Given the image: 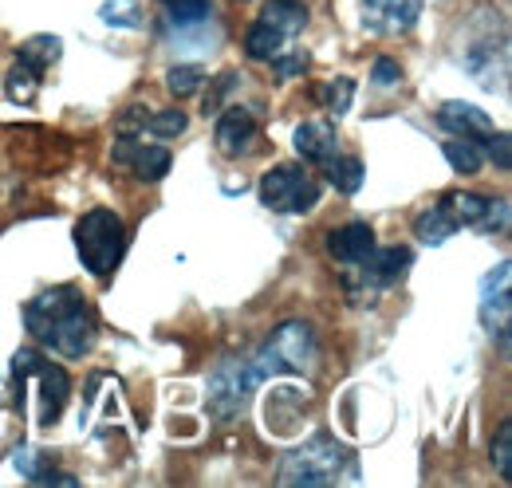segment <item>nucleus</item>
Segmentation results:
<instances>
[{
	"label": "nucleus",
	"mask_w": 512,
	"mask_h": 488,
	"mask_svg": "<svg viewBox=\"0 0 512 488\" xmlns=\"http://www.w3.org/2000/svg\"><path fill=\"white\" fill-rule=\"evenodd\" d=\"M24 323L44 347H52L64 359H83L95 347V331H99L91 304L71 284L40 292L32 304L24 307Z\"/></svg>",
	"instance_id": "f257e3e1"
},
{
	"label": "nucleus",
	"mask_w": 512,
	"mask_h": 488,
	"mask_svg": "<svg viewBox=\"0 0 512 488\" xmlns=\"http://www.w3.org/2000/svg\"><path fill=\"white\" fill-rule=\"evenodd\" d=\"M75 248H79V260L91 276L107 280L123 252H127V225L115 209H91L83 213V221L75 225Z\"/></svg>",
	"instance_id": "f03ea898"
},
{
	"label": "nucleus",
	"mask_w": 512,
	"mask_h": 488,
	"mask_svg": "<svg viewBox=\"0 0 512 488\" xmlns=\"http://www.w3.org/2000/svg\"><path fill=\"white\" fill-rule=\"evenodd\" d=\"M347 461H351V453L339 441L316 437L304 449L284 457V465L276 473V485H331V481H339V469Z\"/></svg>",
	"instance_id": "7ed1b4c3"
},
{
	"label": "nucleus",
	"mask_w": 512,
	"mask_h": 488,
	"mask_svg": "<svg viewBox=\"0 0 512 488\" xmlns=\"http://www.w3.org/2000/svg\"><path fill=\"white\" fill-rule=\"evenodd\" d=\"M320 347H316V331L300 319H288L272 331V339L260 347V355H253L264 374H284V370H308L316 363Z\"/></svg>",
	"instance_id": "20e7f679"
},
{
	"label": "nucleus",
	"mask_w": 512,
	"mask_h": 488,
	"mask_svg": "<svg viewBox=\"0 0 512 488\" xmlns=\"http://www.w3.org/2000/svg\"><path fill=\"white\" fill-rule=\"evenodd\" d=\"M260 378H268L256 359H233V363L217 366V374L209 378V414L217 422L237 418L249 406V394L260 386Z\"/></svg>",
	"instance_id": "39448f33"
},
{
	"label": "nucleus",
	"mask_w": 512,
	"mask_h": 488,
	"mask_svg": "<svg viewBox=\"0 0 512 488\" xmlns=\"http://www.w3.org/2000/svg\"><path fill=\"white\" fill-rule=\"evenodd\" d=\"M256 193L272 213H312L320 201V185L304 166H272L260 174Z\"/></svg>",
	"instance_id": "423d86ee"
},
{
	"label": "nucleus",
	"mask_w": 512,
	"mask_h": 488,
	"mask_svg": "<svg viewBox=\"0 0 512 488\" xmlns=\"http://www.w3.org/2000/svg\"><path fill=\"white\" fill-rule=\"evenodd\" d=\"M481 323L497 335L501 347H509V323H512V304H509V260L497 264V272H489L481 280Z\"/></svg>",
	"instance_id": "0eeeda50"
},
{
	"label": "nucleus",
	"mask_w": 512,
	"mask_h": 488,
	"mask_svg": "<svg viewBox=\"0 0 512 488\" xmlns=\"http://www.w3.org/2000/svg\"><path fill=\"white\" fill-rule=\"evenodd\" d=\"M422 0H363V24L379 36H402L418 24Z\"/></svg>",
	"instance_id": "6e6552de"
},
{
	"label": "nucleus",
	"mask_w": 512,
	"mask_h": 488,
	"mask_svg": "<svg viewBox=\"0 0 512 488\" xmlns=\"http://www.w3.org/2000/svg\"><path fill=\"white\" fill-rule=\"evenodd\" d=\"M371 288H379V292H386V288H394L402 276H406V268H410V248H371L367 252V260H359V264H351Z\"/></svg>",
	"instance_id": "1a4fd4ad"
},
{
	"label": "nucleus",
	"mask_w": 512,
	"mask_h": 488,
	"mask_svg": "<svg viewBox=\"0 0 512 488\" xmlns=\"http://www.w3.org/2000/svg\"><path fill=\"white\" fill-rule=\"evenodd\" d=\"M296 154L308 162V166H327L335 154H339V138H335V122L331 119H308L296 126Z\"/></svg>",
	"instance_id": "9d476101"
},
{
	"label": "nucleus",
	"mask_w": 512,
	"mask_h": 488,
	"mask_svg": "<svg viewBox=\"0 0 512 488\" xmlns=\"http://www.w3.org/2000/svg\"><path fill=\"white\" fill-rule=\"evenodd\" d=\"M438 122H442V130H449L453 138H473V142H485L497 126L493 119L481 111V107H473V103H461V99H449L438 107Z\"/></svg>",
	"instance_id": "9b49d317"
},
{
	"label": "nucleus",
	"mask_w": 512,
	"mask_h": 488,
	"mask_svg": "<svg viewBox=\"0 0 512 488\" xmlns=\"http://www.w3.org/2000/svg\"><path fill=\"white\" fill-rule=\"evenodd\" d=\"M256 138V119L241 107H229V111H217V130H213V142L225 158H241Z\"/></svg>",
	"instance_id": "f8f14e48"
},
{
	"label": "nucleus",
	"mask_w": 512,
	"mask_h": 488,
	"mask_svg": "<svg viewBox=\"0 0 512 488\" xmlns=\"http://www.w3.org/2000/svg\"><path fill=\"white\" fill-rule=\"evenodd\" d=\"M371 248H375V233L363 221H351V225H339L327 233V252L339 264H359V260H367Z\"/></svg>",
	"instance_id": "ddd939ff"
},
{
	"label": "nucleus",
	"mask_w": 512,
	"mask_h": 488,
	"mask_svg": "<svg viewBox=\"0 0 512 488\" xmlns=\"http://www.w3.org/2000/svg\"><path fill=\"white\" fill-rule=\"evenodd\" d=\"M485 205H489V197L473 193V189H449L446 197L438 201V209L446 213L457 229H477L481 217H485Z\"/></svg>",
	"instance_id": "4468645a"
},
{
	"label": "nucleus",
	"mask_w": 512,
	"mask_h": 488,
	"mask_svg": "<svg viewBox=\"0 0 512 488\" xmlns=\"http://www.w3.org/2000/svg\"><path fill=\"white\" fill-rule=\"evenodd\" d=\"M36 378H40V394H44V414H40V422L48 426V422H56V418L64 414L67 394H71V378H67L64 366H52L48 359L36 370Z\"/></svg>",
	"instance_id": "2eb2a0df"
},
{
	"label": "nucleus",
	"mask_w": 512,
	"mask_h": 488,
	"mask_svg": "<svg viewBox=\"0 0 512 488\" xmlns=\"http://www.w3.org/2000/svg\"><path fill=\"white\" fill-rule=\"evenodd\" d=\"M260 24L276 28L284 40H292V36H300L308 28V8L300 0H268L264 12H260Z\"/></svg>",
	"instance_id": "dca6fc26"
},
{
	"label": "nucleus",
	"mask_w": 512,
	"mask_h": 488,
	"mask_svg": "<svg viewBox=\"0 0 512 488\" xmlns=\"http://www.w3.org/2000/svg\"><path fill=\"white\" fill-rule=\"evenodd\" d=\"M170 150L166 146H146V142H138L134 146V158H130V170H134V178L138 182H162L166 174H170Z\"/></svg>",
	"instance_id": "f3484780"
},
{
	"label": "nucleus",
	"mask_w": 512,
	"mask_h": 488,
	"mask_svg": "<svg viewBox=\"0 0 512 488\" xmlns=\"http://www.w3.org/2000/svg\"><path fill=\"white\" fill-rule=\"evenodd\" d=\"M323 174H327V182L331 189H339V193H359L363 189V178H367V170H363V162L359 158H351V154H335L327 166H323Z\"/></svg>",
	"instance_id": "a211bd4d"
},
{
	"label": "nucleus",
	"mask_w": 512,
	"mask_h": 488,
	"mask_svg": "<svg viewBox=\"0 0 512 488\" xmlns=\"http://www.w3.org/2000/svg\"><path fill=\"white\" fill-rule=\"evenodd\" d=\"M60 40L56 36H32V40H24L20 44V52H16V63H24V67H32L36 75H44L52 63L60 60Z\"/></svg>",
	"instance_id": "6ab92c4d"
},
{
	"label": "nucleus",
	"mask_w": 512,
	"mask_h": 488,
	"mask_svg": "<svg viewBox=\"0 0 512 488\" xmlns=\"http://www.w3.org/2000/svg\"><path fill=\"white\" fill-rule=\"evenodd\" d=\"M442 154H446V162L457 170V174H477L481 166H485V150H481V142H473V138H449L446 146H442Z\"/></svg>",
	"instance_id": "aec40b11"
},
{
	"label": "nucleus",
	"mask_w": 512,
	"mask_h": 488,
	"mask_svg": "<svg viewBox=\"0 0 512 488\" xmlns=\"http://www.w3.org/2000/svg\"><path fill=\"white\" fill-rule=\"evenodd\" d=\"M453 233H457V225L449 221L438 205H434V209H422V213L414 217V237L422 244H446Z\"/></svg>",
	"instance_id": "412c9836"
},
{
	"label": "nucleus",
	"mask_w": 512,
	"mask_h": 488,
	"mask_svg": "<svg viewBox=\"0 0 512 488\" xmlns=\"http://www.w3.org/2000/svg\"><path fill=\"white\" fill-rule=\"evenodd\" d=\"M284 44H288V40H284L276 28L260 24V20L245 32V52H249V60H276V56L284 52Z\"/></svg>",
	"instance_id": "4be33fe9"
},
{
	"label": "nucleus",
	"mask_w": 512,
	"mask_h": 488,
	"mask_svg": "<svg viewBox=\"0 0 512 488\" xmlns=\"http://www.w3.org/2000/svg\"><path fill=\"white\" fill-rule=\"evenodd\" d=\"M316 99L327 107V115H331V122H335L339 115H347V107H351V99H355V83H351L347 75L327 79V83L316 87Z\"/></svg>",
	"instance_id": "5701e85b"
},
{
	"label": "nucleus",
	"mask_w": 512,
	"mask_h": 488,
	"mask_svg": "<svg viewBox=\"0 0 512 488\" xmlns=\"http://www.w3.org/2000/svg\"><path fill=\"white\" fill-rule=\"evenodd\" d=\"M201 83H205V71H201L197 63H178V67L166 71V87H170L174 99H190V95H197Z\"/></svg>",
	"instance_id": "b1692460"
},
{
	"label": "nucleus",
	"mask_w": 512,
	"mask_h": 488,
	"mask_svg": "<svg viewBox=\"0 0 512 488\" xmlns=\"http://www.w3.org/2000/svg\"><path fill=\"white\" fill-rule=\"evenodd\" d=\"M8 99L12 103H32L36 99V91H40V75L32 71V67H24V63H16L12 71H8Z\"/></svg>",
	"instance_id": "393cba45"
},
{
	"label": "nucleus",
	"mask_w": 512,
	"mask_h": 488,
	"mask_svg": "<svg viewBox=\"0 0 512 488\" xmlns=\"http://www.w3.org/2000/svg\"><path fill=\"white\" fill-rule=\"evenodd\" d=\"M162 8L170 16V24H178V28L209 20V0H162Z\"/></svg>",
	"instance_id": "a878e982"
},
{
	"label": "nucleus",
	"mask_w": 512,
	"mask_h": 488,
	"mask_svg": "<svg viewBox=\"0 0 512 488\" xmlns=\"http://www.w3.org/2000/svg\"><path fill=\"white\" fill-rule=\"evenodd\" d=\"M186 126H190V115H186L182 107L154 111V115L146 119V130H150L154 138H178V134H186Z\"/></svg>",
	"instance_id": "bb28decb"
},
{
	"label": "nucleus",
	"mask_w": 512,
	"mask_h": 488,
	"mask_svg": "<svg viewBox=\"0 0 512 488\" xmlns=\"http://www.w3.org/2000/svg\"><path fill=\"white\" fill-rule=\"evenodd\" d=\"M103 20L115 28H138V20H142V8L134 4V0H107L103 4Z\"/></svg>",
	"instance_id": "cd10ccee"
},
{
	"label": "nucleus",
	"mask_w": 512,
	"mask_h": 488,
	"mask_svg": "<svg viewBox=\"0 0 512 488\" xmlns=\"http://www.w3.org/2000/svg\"><path fill=\"white\" fill-rule=\"evenodd\" d=\"M489 453H493L497 473H501V477L512 485V426H509V422L497 429V437H493V449H489Z\"/></svg>",
	"instance_id": "c85d7f7f"
},
{
	"label": "nucleus",
	"mask_w": 512,
	"mask_h": 488,
	"mask_svg": "<svg viewBox=\"0 0 512 488\" xmlns=\"http://www.w3.org/2000/svg\"><path fill=\"white\" fill-rule=\"evenodd\" d=\"M481 146H485V158H489V162H493L497 170H509V166H512V142H509V134L493 130V134H489V138H485Z\"/></svg>",
	"instance_id": "c756f323"
},
{
	"label": "nucleus",
	"mask_w": 512,
	"mask_h": 488,
	"mask_svg": "<svg viewBox=\"0 0 512 488\" xmlns=\"http://www.w3.org/2000/svg\"><path fill=\"white\" fill-rule=\"evenodd\" d=\"M477 229H485V233H505L509 229V201L505 197H489V205H485V217H481V225Z\"/></svg>",
	"instance_id": "7c9ffc66"
},
{
	"label": "nucleus",
	"mask_w": 512,
	"mask_h": 488,
	"mask_svg": "<svg viewBox=\"0 0 512 488\" xmlns=\"http://www.w3.org/2000/svg\"><path fill=\"white\" fill-rule=\"evenodd\" d=\"M371 83L383 87V91L398 87V83H402V67H398L394 60H375V67H371Z\"/></svg>",
	"instance_id": "2f4dec72"
},
{
	"label": "nucleus",
	"mask_w": 512,
	"mask_h": 488,
	"mask_svg": "<svg viewBox=\"0 0 512 488\" xmlns=\"http://www.w3.org/2000/svg\"><path fill=\"white\" fill-rule=\"evenodd\" d=\"M272 67H276V75L280 79H292V75H304L308 71V52H292V56H276V60H268Z\"/></svg>",
	"instance_id": "473e14b6"
},
{
	"label": "nucleus",
	"mask_w": 512,
	"mask_h": 488,
	"mask_svg": "<svg viewBox=\"0 0 512 488\" xmlns=\"http://www.w3.org/2000/svg\"><path fill=\"white\" fill-rule=\"evenodd\" d=\"M233 83H237V71H225V75L217 79V87H213V95H205V119L221 111V99H225V95L233 91Z\"/></svg>",
	"instance_id": "72a5a7b5"
},
{
	"label": "nucleus",
	"mask_w": 512,
	"mask_h": 488,
	"mask_svg": "<svg viewBox=\"0 0 512 488\" xmlns=\"http://www.w3.org/2000/svg\"><path fill=\"white\" fill-rule=\"evenodd\" d=\"M40 366H44V355H40V351H20V355L12 359V370H16V382L32 378V374H36Z\"/></svg>",
	"instance_id": "f704fd0d"
},
{
	"label": "nucleus",
	"mask_w": 512,
	"mask_h": 488,
	"mask_svg": "<svg viewBox=\"0 0 512 488\" xmlns=\"http://www.w3.org/2000/svg\"><path fill=\"white\" fill-rule=\"evenodd\" d=\"M138 130H146V111H142V107H130L127 115L119 119V134H127V138H138Z\"/></svg>",
	"instance_id": "c9c22d12"
}]
</instances>
